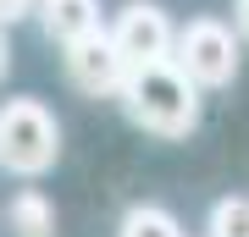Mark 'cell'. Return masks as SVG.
I'll use <instances>...</instances> for the list:
<instances>
[{"mask_svg": "<svg viewBox=\"0 0 249 237\" xmlns=\"http://www.w3.org/2000/svg\"><path fill=\"white\" fill-rule=\"evenodd\" d=\"M122 105L127 116L144 127V132H155V138H183V132H194L199 122V83L188 78V72L172 61H139V66H127V78H122Z\"/></svg>", "mask_w": 249, "mask_h": 237, "instance_id": "6da1fadb", "label": "cell"}, {"mask_svg": "<svg viewBox=\"0 0 249 237\" xmlns=\"http://www.w3.org/2000/svg\"><path fill=\"white\" fill-rule=\"evenodd\" d=\"M61 155V127L39 99H6L0 105V166L17 176H45Z\"/></svg>", "mask_w": 249, "mask_h": 237, "instance_id": "7a4b0ae2", "label": "cell"}, {"mask_svg": "<svg viewBox=\"0 0 249 237\" xmlns=\"http://www.w3.org/2000/svg\"><path fill=\"white\" fill-rule=\"evenodd\" d=\"M172 50H178L172 61H178L199 88H227L238 78V39H232V28L216 22V17H194L178 39H172Z\"/></svg>", "mask_w": 249, "mask_h": 237, "instance_id": "3957f363", "label": "cell"}, {"mask_svg": "<svg viewBox=\"0 0 249 237\" xmlns=\"http://www.w3.org/2000/svg\"><path fill=\"white\" fill-rule=\"evenodd\" d=\"M67 78L72 88H83V94H116L127 78V61H122V50L111 44L106 28H94V33H83V39H72L67 44Z\"/></svg>", "mask_w": 249, "mask_h": 237, "instance_id": "277c9868", "label": "cell"}, {"mask_svg": "<svg viewBox=\"0 0 249 237\" xmlns=\"http://www.w3.org/2000/svg\"><path fill=\"white\" fill-rule=\"evenodd\" d=\"M172 22H166V11L150 6V0H133V6H122V17H116L111 28V44L122 50V61L127 66H139V61H166L172 55Z\"/></svg>", "mask_w": 249, "mask_h": 237, "instance_id": "5b68a950", "label": "cell"}, {"mask_svg": "<svg viewBox=\"0 0 249 237\" xmlns=\"http://www.w3.org/2000/svg\"><path fill=\"white\" fill-rule=\"evenodd\" d=\"M39 22L55 44H72L100 28V0H39Z\"/></svg>", "mask_w": 249, "mask_h": 237, "instance_id": "8992f818", "label": "cell"}, {"mask_svg": "<svg viewBox=\"0 0 249 237\" xmlns=\"http://www.w3.org/2000/svg\"><path fill=\"white\" fill-rule=\"evenodd\" d=\"M6 221H11L17 237H55V204L39 193V188H22V193L11 199Z\"/></svg>", "mask_w": 249, "mask_h": 237, "instance_id": "52a82bcc", "label": "cell"}, {"mask_svg": "<svg viewBox=\"0 0 249 237\" xmlns=\"http://www.w3.org/2000/svg\"><path fill=\"white\" fill-rule=\"evenodd\" d=\"M116 237H183L178 215L160 210V204H133V210L122 215V226H116Z\"/></svg>", "mask_w": 249, "mask_h": 237, "instance_id": "ba28073f", "label": "cell"}, {"mask_svg": "<svg viewBox=\"0 0 249 237\" xmlns=\"http://www.w3.org/2000/svg\"><path fill=\"white\" fill-rule=\"evenodd\" d=\"M205 232L211 237H249V199H216Z\"/></svg>", "mask_w": 249, "mask_h": 237, "instance_id": "9c48e42d", "label": "cell"}, {"mask_svg": "<svg viewBox=\"0 0 249 237\" xmlns=\"http://www.w3.org/2000/svg\"><path fill=\"white\" fill-rule=\"evenodd\" d=\"M28 11H34V0H0V28H6V22H22Z\"/></svg>", "mask_w": 249, "mask_h": 237, "instance_id": "30bf717a", "label": "cell"}, {"mask_svg": "<svg viewBox=\"0 0 249 237\" xmlns=\"http://www.w3.org/2000/svg\"><path fill=\"white\" fill-rule=\"evenodd\" d=\"M232 28H238V39L249 44V0H232Z\"/></svg>", "mask_w": 249, "mask_h": 237, "instance_id": "8fae6325", "label": "cell"}, {"mask_svg": "<svg viewBox=\"0 0 249 237\" xmlns=\"http://www.w3.org/2000/svg\"><path fill=\"white\" fill-rule=\"evenodd\" d=\"M0 78H6V39H0Z\"/></svg>", "mask_w": 249, "mask_h": 237, "instance_id": "7c38bea8", "label": "cell"}]
</instances>
